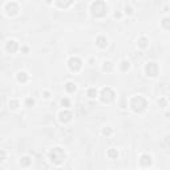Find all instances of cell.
I'll return each mask as SVG.
<instances>
[{"label":"cell","instance_id":"cell-1","mask_svg":"<svg viewBox=\"0 0 170 170\" xmlns=\"http://www.w3.org/2000/svg\"><path fill=\"white\" fill-rule=\"evenodd\" d=\"M130 106L134 112H142L146 108V100L141 96H137L130 101Z\"/></svg>","mask_w":170,"mask_h":170},{"label":"cell","instance_id":"cell-2","mask_svg":"<svg viewBox=\"0 0 170 170\" xmlns=\"http://www.w3.org/2000/svg\"><path fill=\"white\" fill-rule=\"evenodd\" d=\"M106 6H105V3L104 2H96V3H93L92 4V13L94 16H97V17H101L104 16L106 13Z\"/></svg>","mask_w":170,"mask_h":170},{"label":"cell","instance_id":"cell-3","mask_svg":"<svg viewBox=\"0 0 170 170\" xmlns=\"http://www.w3.org/2000/svg\"><path fill=\"white\" fill-rule=\"evenodd\" d=\"M64 158H65V153H64V150L61 148H55L51 152V159L55 163H61L64 161Z\"/></svg>","mask_w":170,"mask_h":170},{"label":"cell","instance_id":"cell-4","mask_svg":"<svg viewBox=\"0 0 170 170\" xmlns=\"http://www.w3.org/2000/svg\"><path fill=\"white\" fill-rule=\"evenodd\" d=\"M114 98V92L110 88H104L101 92V100L104 102H110Z\"/></svg>","mask_w":170,"mask_h":170},{"label":"cell","instance_id":"cell-5","mask_svg":"<svg viewBox=\"0 0 170 170\" xmlns=\"http://www.w3.org/2000/svg\"><path fill=\"white\" fill-rule=\"evenodd\" d=\"M69 68L73 70V72H77V70L81 68V60L77 57H72L69 60Z\"/></svg>","mask_w":170,"mask_h":170},{"label":"cell","instance_id":"cell-6","mask_svg":"<svg viewBox=\"0 0 170 170\" xmlns=\"http://www.w3.org/2000/svg\"><path fill=\"white\" fill-rule=\"evenodd\" d=\"M146 73L149 74V76H157L158 73V67L155 63H149L148 65H146Z\"/></svg>","mask_w":170,"mask_h":170},{"label":"cell","instance_id":"cell-7","mask_svg":"<svg viewBox=\"0 0 170 170\" xmlns=\"http://www.w3.org/2000/svg\"><path fill=\"white\" fill-rule=\"evenodd\" d=\"M7 11L9 15H13V13H16L19 11V6L16 3H8L7 4Z\"/></svg>","mask_w":170,"mask_h":170},{"label":"cell","instance_id":"cell-8","mask_svg":"<svg viewBox=\"0 0 170 170\" xmlns=\"http://www.w3.org/2000/svg\"><path fill=\"white\" fill-rule=\"evenodd\" d=\"M16 49H17V44H16V41L11 40V41H8V42H7V51L9 52V53H15Z\"/></svg>","mask_w":170,"mask_h":170},{"label":"cell","instance_id":"cell-9","mask_svg":"<svg viewBox=\"0 0 170 170\" xmlns=\"http://www.w3.org/2000/svg\"><path fill=\"white\" fill-rule=\"evenodd\" d=\"M70 119H72V113L70 112H61L60 113V120L63 122H68V121H70Z\"/></svg>","mask_w":170,"mask_h":170},{"label":"cell","instance_id":"cell-10","mask_svg":"<svg viewBox=\"0 0 170 170\" xmlns=\"http://www.w3.org/2000/svg\"><path fill=\"white\" fill-rule=\"evenodd\" d=\"M150 163H152V158H150V155L144 154L142 157H141V165H142V166H149Z\"/></svg>","mask_w":170,"mask_h":170},{"label":"cell","instance_id":"cell-11","mask_svg":"<svg viewBox=\"0 0 170 170\" xmlns=\"http://www.w3.org/2000/svg\"><path fill=\"white\" fill-rule=\"evenodd\" d=\"M17 80H19V81H21V83H25L28 80L27 73L25 72H20V73H19V76H17Z\"/></svg>","mask_w":170,"mask_h":170},{"label":"cell","instance_id":"cell-12","mask_svg":"<svg viewBox=\"0 0 170 170\" xmlns=\"http://www.w3.org/2000/svg\"><path fill=\"white\" fill-rule=\"evenodd\" d=\"M97 44L100 47H105L106 45V39H105V37H102V36H100L97 39Z\"/></svg>","mask_w":170,"mask_h":170},{"label":"cell","instance_id":"cell-13","mask_svg":"<svg viewBox=\"0 0 170 170\" xmlns=\"http://www.w3.org/2000/svg\"><path fill=\"white\" fill-rule=\"evenodd\" d=\"M67 91L68 92H74V91H76V85L72 84V83H68L67 84Z\"/></svg>","mask_w":170,"mask_h":170},{"label":"cell","instance_id":"cell-14","mask_svg":"<svg viewBox=\"0 0 170 170\" xmlns=\"http://www.w3.org/2000/svg\"><path fill=\"white\" fill-rule=\"evenodd\" d=\"M20 163L23 165V166H28V165L31 163V159L28 158V157H24V158H23L21 161H20Z\"/></svg>","mask_w":170,"mask_h":170},{"label":"cell","instance_id":"cell-15","mask_svg":"<svg viewBox=\"0 0 170 170\" xmlns=\"http://www.w3.org/2000/svg\"><path fill=\"white\" fill-rule=\"evenodd\" d=\"M96 94H97L96 89H89V91H88V96L89 97H96Z\"/></svg>","mask_w":170,"mask_h":170},{"label":"cell","instance_id":"cell-16","mask_svg":"<svg viewBox=\"0 0 170 170\" xmlns=\"http://www.w3.org/2000/svg\"><path fill=\"white\" fill-rule=\"evenodd\" d=\"M138 44H140L141 47H145V45H146V39H140V40H138Z\"/></svg>","mask_w":170,"mask_h":170},{"label":"cell","instance_id":"cell-17","mask_svg":"<svg viewBox=\"0 0 170 170\" xmlns=\"http://www.w3.org/2000/svg\"><path fill=\"white\" fill-rule=\"evenodd\" d=\"M128 68H129V63H128V61H124V63H122V69L126 70Z\"/></svg>","mask_w":170,"mask_h":170},{"label":"cell","instance_id":"cell-18","mask_svg":"<svg viewBox=\"0 0 170 170\" xmlns=\"http://www.w3.org/2000/svg\"><path fill=\"white\" fill-rule=\"evenodd\" d=\"M109 157H117V152H116V150H109Z\"/></svg>","mask_w":170,"mask_h":170},{"label":"cell","instance_id":"cell-19","mask_svg":"<svg viewBox=\"0 0 170 170\" xmlns=\"http://www.w3.org/2000/svg\"><path fill=\"white\" fill-rule=\"evenodd\" d=\"M25 102H27V105H28V106H31V105H34V104H35V101L32 100V98H28V100H27Z\"/></svg>","mask_w":170,"mask_h":170},{"label":"cell","instance_id":"cell-20","mask_svg":"<svg viewBox=\"0 0 170 170\" xmlns=\"http://www.w3.org/2000/svg\"><path fill=\"white\" fill-rule=\"evenodd\" d=\"M9 105H11L12 108H17V105H19V101H11V102H9Z\"/></svg>","mask_w":170,"mask_h":170},{"label":"cell","instance_id":"cell-21","mask_svg":"<svg viewBox=\"0 0 170 170\" xmlns=\"http://www.w3.org/2000/svg\"><path fill=\"white\" fill-rule=\"evenodd\" d=\"M4 158H6V152L0 150V159H4Z\"/></svg>","mask_w":170,"mask_h":170},{"label":"cell","instance_id":"cell-22","mask_svg":"<svg viewBox=\"0 0 170 170\" xmlns=\"http://www.w3.org/2000/svg\"><path fill=\"white\" fill-rule=\"evenodd\" d=\"M169 19H165V20H163V25H165V28H169Z\"/></svg>","mask_w":170,"mask_h":170},{"label":"cell","instance_id":"cell-23","mask_svg":"<svg viewBox=\"0 0 170 170\" xmlns=\"http://www.w3.org/2000/svg\"><path fill=\"white\" fill-rule=\"evenodd\" d=\"M61 102H63V105H65V106H68V105H69V101H68V100H63Z\"/></svg>","mask_w":170,"mask_h":170},{"label":"cell","instance_id":"cell-24","mask_svg":"<svg viewBox=\"0 0 170 170\" xmlns=\"http://www.w3.org/2000/svg\"><path fill=\"white\" fill-rule=\"evenodd\" d=\"M104 133H105V134H109V133H110V129H105V130H104Z\"/></svg>","mask_w":170,"mask_h":170}]
</instances>
